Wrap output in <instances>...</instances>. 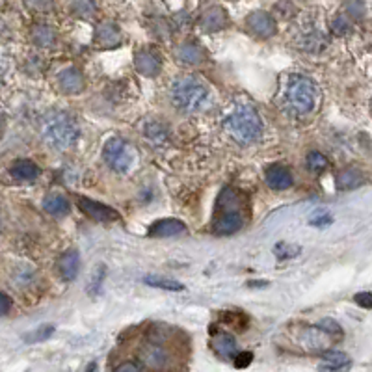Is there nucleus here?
Listing matches in <instances>:
<instances>
[{"label":"nucleus","instance_id":"f704fd0d","mask_svg":"<svg viewBox=\"0 0 372 372\" xmlns=\"http://www.w3.org/2000/svg\"><path fill=\"white\" fill-rule=\"evenodd\" d=\"M10 309H11L10 296L4 293H0V317H2V314L10 313Z\"/></svg>","mask_w":372,"mask_h":372},{"label":"nucleus","instance_id":"423d86ee","mask_svg":"<svg viewBox=\"0 0 372 372\" xmlns=\"http://www.w3.org/2000/svg\"><path fill=\"white\" fill-rule=\"evenodd\" d=\"M102 159L117 173L127 171L134 162V149L121 138H110L102 149Z\"/></svg>","mask_w":372,"mask_h":372},{"label":"nucleus","instance_id":"c9c22d12","mask_svg":"<svg viewBox=\"0 0 372 372\" xmlns=\"http://www.w3.org/2000/svg\"><path fill=\"white\" fill-rule=\"evenodd\" d=\"M142 365L140 363H121V365H117L116 371H140Z\"/></svg>","mask_w":372,"mask_h":372},{"label":"nucleus","instance_id":"4c0bfd02","mask_svg":"<svg viewBox=\"0 0 372 372\" xmlns=\"http://www.w3.org/2000/svg\"><path fill=\"white\" fill-rule=\"evenodd\" d=\"M0 127H2V112H0Z\"/></svg>","mask_w":372,"mask_h":372},{"label":"nucleus","instance_id":"aec40b11","mask_svg":"<svg viewBox=\"0 0 372 372\" xmlns=\"http://www.w3.org/2000/svg\"><path fill=\"white\" fill-rule=\"evenodd\" d=\"M32 39L37 47H53L56 41V34L51 27L47 25H37L32 32Z\"/></svg>","mask_w":372,"mask_h":372},{"label":"nucleus","instance_id":"9b49d317","mask_svg":"<svg viewBox=\"0 0 372 372\" xmlns=\"http://www.w3.org/2000/svg\"><path fill=\"white\" fill-rule=\"evenodd\" d=\"M134 64H136L138 73H142L144 77H154V74H159L160 69H162V62L151 51H140L136 54V62Z\"/></svg>","mask_w":372,"mask_h":372},{"label":"nucleus","instance_id":"6e6552de","mask_svg":"<svg viewBox=\"0 0 372 372\" xmlns=\"http://www.w3.org/2000/svg\"><path fill=\"white\" fill-rule=\"evenodd\" d=\"M246 25H248V28H250L251 32L259 37H270L274 36V32H276V22H274V19H272L268 13H265V11H255V13H251V15L248 17Z\"/></svg>","mask_w":372,"mask_h":372},{"label":"nucleus","instance_id":"393cba45","mask_svg":"<svg viewBox=\"0 0 372 372\" xmlns=\"http://www.w3.org/2000/svg\"><path fill=\"white\" fill-rule=\"evenodd\" d=\"M145 134H147V138L154 140V142H160V140L166 138L168 131H166L164 125H160V123H149L147 127H145Z\"/></svg>","mask_w":372,"mask_h":372},{"label":"nucleus","instance_id":"e433bc0d","mask_svg":"<svg viewBox=\"0 0 372 372\" xmlns=\"http://www.w3.org/2000/svg\"><path fill=\"white\" fill-rule=\"evenodd\" d=\"M311 223H313V225H328V223H331V218L328 214H320V216L311 220Z\"/></svg>","mask_w":372,"mask_h":372},{"label":"nucleus","instance_id":"39448f33","mask_svg":"<svg viewBox=\"0 0 372 372\" xmlns=\"http://www.w3.org/2000/svg\"><path fill=\"white\" fill-rule=\"evenodd\" d=\"M207 86L194 77H181L171 86V101L179 110L196 112L207 102Z\"/></svg>","mask_w":372,"mask_h":372},{"label":"nucleus","instance_id":"72a5a7b5","mask_svg":"<svg viewBox=\"0 0 372 372\" xmlns=\"http://www.w3.org/2000/svg\"><path fill=\"white\" fill-rule=\"evenodd\" d=\"M348 13H352V15H363V2L361 0H350L348 2Z\"/></svg>","mask_w":372,"mask_h":372},{"label":"nucleus","instance_id":"f257e3e1","mask_svg":"<svg viewBox=\"0 0 372 372\" xmlns=\"http://www.w3.org/2000/svg\"><path fill=\"white\" fill-rule=\"evenodd\" d=\"M319 86L307 74H291L283 91V102L294 116H305L317 108Z\"/></svg>","mask_w":372,"mask_h":372},{"label":"nucleus","instance_id":"cd10ccee","mask_svg":"<svg viewBox=\"0 0 372 372\" xmlns=\"http://www.w3.org/2000/svg\"><path fill=\"white\" fill-rule=\"evenodd\" d=\"M145 283L147 285H151V287H159V288H168V291H181V285L175 281H166V279H151V277H147L145 279Z\"/></svg>","mask_w":372,"mask_h":372},{"label":"nucleus","instance_id":"412c9836","mask_svg":"<svg viewBox=\"0 0 372 372\" xmlns=\"http://www.w3.org/2000/svg\"><path fill=\"white\" fill-rule=\"evenodd\" d=\"M348 365H350V359L343 352H328L322 356V368L337 371V368H345Z\"/></svg>","mask_w":372,"mask_h":372},{"label":"nucleus","instance_id":"6ab92c4d","mask_svg":"<svg viewBox=\"0 0 372 372\" xmlns=\"http://www.w3.org/2000/svg\"><path fill=\"white\" fill-rule=\"evenodd\" d=\"M177 58L185 64H199L203 60V51L194 43H185L177 48Z\"/></svg>","mask_w":372,"mask_h":372},{"label":"nucleus","instance_id":"b1692460","mask_svg":"<svg viewBox=\"0 0 372 372\" xmlns=\"http://www.w3.org/2000/svg\"><path fill=\"white\" fill-rule=\"evenodd\" d=\"M71 10L79 17H91L95 13V2L93 0H73Z\"/></svg>","mask_w":372,"mask_h":372},{"label":"nucleus","instance_id":"f03ea898","mask_svg":"<svg viewBox=\"0 0 372 372\" xmlns=\"http://www.w3.org/2000/svg\"><path fill=\"white\" fill-rule=\"evenodd\" d=\"M41 136L56 151H69L79 142L80 131L73 117L65 112H51L43 117Z\"/></svg>","mask_w":372,"mask_h":372},{"label":"nucleus","instance_id":"bb28decb","mask_svg":"<svg viewBox=\"0 0 372 372\" xmlns=\"http://www.w3.org/2000/svg\"><path fill=\"white\" fill-rule=\"evenodd\" d=\"M319 328L322 331H326L328 335H331V337H340V335H343V330H340V326L337 324L335 320H330V319L322 320Z\"/></svg>","mask_w":372,"mask_h":372},{"label":"nucleus","instance_id":"20e7f679","mask_svg":"<svg viewBox=\"0 0 372 372\" xmlns=\"http://www.w3.org/2000/svg\"><path fill=\"white\" fill-rule=\"evenodd\" d=\"M223 127L239 144H251L263 133V121H260L259 114L255 108L246 102H240L229 112L223 121Z\"/></svg>","mask_w":372,"mask_h":372},{"label":"nucleus","instance_id":"1a4fd4ad","mask_svg":"<svg viewBox=\"0 0 372 372\" xmlns=\"http://www.w3.org/2000/svg\"><path fill=\"white\" fill-rule=\"evenodd\" d=\"M266 185L270 186L272 190H287L293 186V175H291V171L281 164L270 166L268 170H266Z\"/></svg>","mask_w":372,"mask_h":372},{"label":"nucleus","instance_id":"0eeeda50","mask_svg":"<svg viewBox=\"0 0 372 372\" xmlns=\"http://www.w3.org/2000/svg\"><path fill=\"white\" fill-rule=\"evenodd\" d=\"M77 203H79L80 211L88 214L90 218L95 220V222L110 223L119 220V213H116L114 208L107 207V205H102V203L99 201H93V199H88V197H79Z\"/></svg>","mask_w":372,"mask_h":372},{"label":"nucleus","instance_id":"58836bf2","mask_svg":"<svg viewBox=\"0 0 372 372\" xmlns=\"http://www.w3.org/2000/svg\"><path fill=\"white\" fill-rule=\"evenodd\" d=\"M0 231H2V216H0Z\"/></svg>","mask_w":372,"mask_h":372},{"label":"nucleus","instance_id":"9d476101","mask_svg":"<svg viewBox=\"0 0 372 372\" xmlns=\"http://www.w3.org/2000/svg\"><path fill=\"white\" fill-rule=\"evenodd\" d=\"M186 231L185 223L179 222V220H159L154 223L153 227L149 229V234L154 237V239H168V237H177V234H182Z\"/></svg>","mask_w":372,"mask_h":372},{"label":"nucleus","instance_id":"2eb2a0df","mask_svg":"<svg viewBox=\"0 0 372 372\" xmlns=\"http://www.w3.org/2000/svg\"><path fill=\"white\" fill-rule=\"evenodd\" d=\"M213 350L218 354L220 357H233L237 356V340L231 333H216L213 337Z\"/></svg>","mask_w":372,"mask_h":372},{"label":"nucleus","instance_id":"5701e85b","mask_svg":"<svg viewBox=\"0 0 372 372\" xmlns=\"http://www.w3.org/2000/svg\"><path fill=\"white\" fill-rule=\"evenodd\" d=\"M307 168L311 171H314V173H320V171H324L326 168H328V159H326L324 154L319 153V151H313V153H309L307 154Z\"/></svg>","mask_w":372,"mask_h":372},{"label":"nucleus","instance_id":"a878e982","mask_svg":"<svg viewBox=\"0 0 372 372\" xmlns=\"http://www.w3.org/2000/svg\"><path fill=\"white\" fill-rule=\"evenodd\" d=\"M300 253V248L298 246H293V244H285V242H281V244L276 246V255L279 257V259H287V257H294Z\"/></svg>","mask_w":372,"mask_h":372},{"label":"nucleus","instance_id":"f3484780","mask_svg":"<svg viewBox=\"0 0 372 372\" xmlns=\"http://www.w3.org/2000/svg\"><path fill=\"white\" fill-rule=\"evenodd\" d=\"M10 173L17 181H36L37 175H39V170H37V166L34 164L32 160H17L11 166Z\"/></svg>","mask_w":372,"mask_h":372},{"label":"nucleus","instance_id":"473e14b6","mask_svg":"<svg viewBox=\"0 0 372 372\" xmlns=\"http://www.w3.org/2000/svg\"><path fill=\"white\" fill-rule=\"evenodd\" d=\"M251 363V354L250 352H244V354H237V359H234V365L239 368L248 367Z\"/></svg>","mask_w":372,"mask_h":372},{"label":"nucleus","instance_id":"c85d7f7f","mask_svg":"<svg viewBox=\"0 0 372 372\" xmlns=\"http://www.w3.org/2000/svg\"><path fill=\"white\" fill-rule=\"evenodd\" d=\"M333 30L337 34H345L350 30V25H348V21H346V17L339 15L337 19L333 21Z\"/></svg>","mask_w":372,"mask_h":372},{"label":"nucleus","instance_id":"4be33fe9","mask_svg":"<svg viewBox=\"0 0 372 372\" xmlns=\"http://www.w3.org/2000/svg\"><path fill=\"white\" fill-rule=\"evenodd\" d=\"M361 173L356 170H346L343 173H339L337 177V186L340 190H350V188H356V186L361 185Z\"/></svg>","mask_w":372,"mask_h":372},{"label":"nucleus","instance_id":"4468645a","mask_svg":"<svg viewBox=\"0 0 372 372\" xmlns=\"http://www.w3.org/2000/svg\"><path fill=\"white\" fill-rule=\"evenodd\" d=\"M95 41L101 47H114L121 41V32L114 22H101L95 30Z\"/></svg>","mask_w":372,"mask_h":372},{"label":"nucleus","instance_id":"ddd939ff","mask_svg":"<svg viewBox=\"0 0 372 372\" xmlns=\"http://www.w3.org/2000/svg\"><path fill=\"white\" fill-rule=\"evenodd\" d=\"M229 25V19L225 15V11L222 8H211L208 11H205L201 17V28L205 32H220Z\"/></svg>","mask_w":372,"mask_h":372},{"label":"nucleus","instance_id":"7ed1b4c3","mask_svg":"<svg viewBox=\"0 0 372 372\" xmlns=\"http://www.w3.org/2000/svg\"><path fill=\"white\" fill-rule=\"evenodd\" d=\"M244 225V196L234 188H225L216 201L213 231L216 234H231Z\"/></svg>","mask_w":372,"mask_h":372},{"label":"nucleus","instance_id":"2f4dec72","mask_svg":"<svg viewBox=\"0 0 372 372\" xmlns=\"http://www.w3.org/2000/svg\"><path fill=\"white\" fill-rule=\"evenodd\" d=\"M27 4L34 10H48L53 6V0H27Z\"/></svg>","mask_w":372,"mask_h":372},{"label":"nucleus","instance_id":"dca6fc26","mask_svg":"<svg viewBox=\"0 0 372 372\" xmlns=\"http://www.w3.org/2000/svg\"><path fill=\"white\" fill-rule=\"evenodd\" d=\"M79 251L69 250L67 253H64L58 260L60 276L64 277L65 281H73L74 277H77V272H79Z\"/></svg>","mask_w":372,"mask_h":372},{"label":"nucleus","instance_id":"7c9ffc66","mask_svg":"<svg viewBox=\"0 0 372 372\" xmlns=\"http://www.w3.org/2000/svg\"><path fill=\"white\" fill-rule=\"evenodd\" d=\"M51 333H53V326H43L41 330H37L36 333L30 335L28 340H34V343H36V340H41V339H45V337H48Z\"/></svg>","mask_w":372,"mask_h":372},{"label":"nucleus","instance_id":"f8f14e48","mask_svg":"<svg viewBox=\"0 0 372 372\" xmlns=\"http://www.w3.org/2000/svg\"><path fill=\"white\" fill-rule=\"evenodd\" d=\"M58 84L64 93H79V91L84 90V77L79 69L67 67L60 73Z\"/></svg>","mask_w":372,"mask_h":372},{"label":"nucleus","instance_id":"a211bd4d","mask_svg":"<svg viewBox=\"0 0 372 372\" xmlns=\"http://www.w3.org/2000/svg\"><path fill=\"white\" fill-rule=\"evenodd\" d=\"M43 208L47 211L48 214H53V216H65V214L69 213V201H67V197L62 196V194H48L45 199H43Z\"/></svg>","mask_w":372,"mask_h":372},{"label":"nucleus","instance_id":"c756f323","mask_svg":"<svg viewBox=\"0 0 372 372\" xmlns=\"http://www.w3.org/2000/svg\"><path fill=\"white\" fill-rule=\"evenodd\" d=\"M356 303L357 305H361L365 309H372V293H359L356 294Z\"/></svg>","mask_w":372,"mask_h":372}]
</instances>
